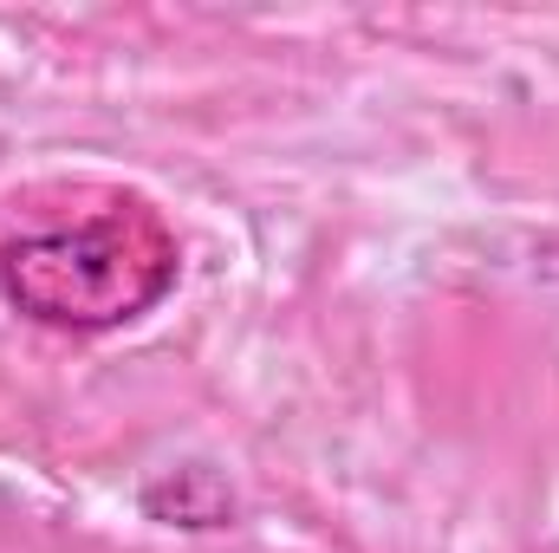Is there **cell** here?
Here are the masks:
<instances>
[{"label":"cell","mask_w":559,"mask_h":553,"mask_svg":"<svg viewBox=\"0 0 559 553\" xmlns=\"http://www.w3.org/2000/svg\"><path fill=\"white\" fill-rule=\"evenodd\" d=\"M176 274H182V248L143 202L26 228L0 248V293L26 319L66 332L131 326L150 306H163Z\"/></svg>","instance_id":"obj_1"},{"label":"cell","mask_w":559,"mask_h":553,"mask_svg":"<svg viewBox=\"0 0 559 553\" xmlns=\"http://www.w3.org/2000/svg\"><path fill=\"white\" fill-rule=\"evenodd\" d=\"M143 515L163 528H235V489L209 462H176L156 482H143Z\"/></svg>","instance_id":"obj_2"}]
</instances>
